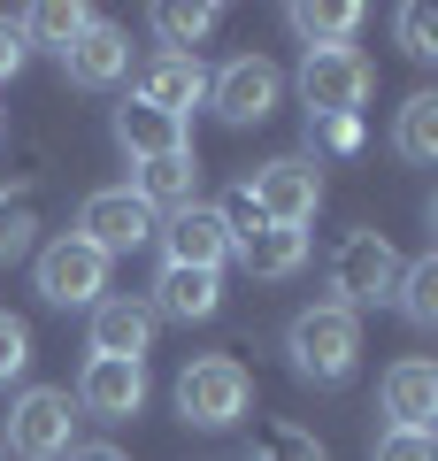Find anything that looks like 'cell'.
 <instances>
[{
    "mask_svg": "<svg viewBox=\"0 0 438 461\" xmlns=\"http://www.w3.org/2000/svg\"><path fill=\"white\" fill-rule=\"evenodd\" d=\"M285 354L308 384H346L354 377V354H361V315H346L339 300H315V308L292 315Z\"/></svg>",
    "mask_w": 438,
    "mask_h": 461,
    "instance_id": "obj_1",
    "label": "cell"
},
{
    "mask_svg": "<svg viewBox=\"0 0 438 461\" xmlns=\"http://www.w3.org/2000/svg\"><path fill=\"white\" fill-rule=\"evenodd\" d=\"M277 93H285V77H277L269 54H239V62H224L208 77V108L224 115V123H269Z\"/></svg>",
    "mask_w": 438,
    "mask_h": 461,
    "instance_id": "obj_9",
    "label": "cell"
},
{
    "mask_svg": "<svg viewBox=\"0 0 438 461\" xmlns=\"http://www.w3.org/2000/svg\"><path fill=\"white\" fill-rule=\"evenodd\" d=\"M146 346H154V308L131 293H108L93 300V354L100 362H146Z\"/></svg>",
    "mask_w": 438,
    "mask_h": 461,
    "instance_id": "obj_11",
    "label": "cell"
},
{
    "mask_svg": "<svg viewBox=\"0 0 438 461\" xmlns=\"http://www.w3.org/2000/svg\"><path fill=\"white\" fill-rule=\"evenodd\" d=\"M254 461H331V454H324V438L300 430V423H261L254 430Z\"/></svg>",
    "mask_w": 438,
    "mask_h": 461,
    "instance_id": "obj_26",
    "label": "cell"
},
{
    "mask_svg": "<svg viewBox=\"0 0 438 461\" xmlns=\"http://www.w3.org/2000/svg\"><path fill=\"white\" fill-rule=\"evenodd\" d=\"M231 254H239V269L246 277H300L308 269V230H285V223H261V230H246V239H231Z\"/></svg>",
    "mask_w": 438,
    "mask_h": 461,
    "instance_id": "obj_18",
    "label": "cell"
},
{
    "mask_svg": "<svg viewBox=\"0 0 438 461\" xmlns=\"http://www.w3.org/2000/svg\"><path fill=\"white\" fill-rule=\"evenodd\" d=\"M246 408H254V377H246L239 354H200V362H185V377H178V415H185L193 430H231Z\"/></svg>",
    "mask_w": 438,
    "mask_h": 461,
    "instance_id": "obj_2",
    "label": "cell"
},
{
    "mask_svg": "<svg viewBox=\"0 0 438 461\" xmlns=\"http://www.w3.org/2000/svg\"><path fill=\"white\" fill-rule=\"evenodd\" d=\"M392 285H400V254H392L385 230H354L339 254H331V293H339L346 315L377 308V300H392Z\"/></svg>",
    "mask_w": 438,
    "mask_h": 461,
    "instance_id": "obj_6",
    "label": "cell"
},
{
    "mask_svg": "<svg viewBox=\"0 0 438 461\" xmlns=\"http://www.w3.org/2000/svg\"><path fill=\"white\" fill-rule=\"evenodd\" d=\"M78 408L85 415H100V423H123V415H139L146 408V362H85V377H78Z\"/></svg>",
    "mask_w": 438,
    "mask_h": 461,
    "instance_id": "obj_12",
    "label": "cell"
},
{
    "mask_svg": "<svg viewBox=\"0 0 438 461\" xmlns=\"http://www.w3.org/2000/svg\"><path fill=\"white\" fill-rule=\"evenodd\" d=\"M131 193L154 208V223H162V215H178V208H200V162H193V147L162 154V162H139Z\"/></svg>",
    "mask_w": 438,
    "mask_h": 461,
    "instance_id": "obj_14",
    "label": "cell"
},
{
    "mask_svg": "<svg viewBox=\"0 0 438 461\" xmlns=\"http://www.w3.org/2000/svg\"><path fill=\"white\" fill-rule=\"evenodd\" d=\"M370 461H438V438H431V430H392L385 423V438H377Z\"/></svg>",
    "mask_w": 438,
    "mask_h": 461,
    "instance_id": "obj_28",
    "label": "cell"
},
{
    "mask_svg": "<svg viewBox=\"0 0 438 461\" xmlns=\"http://www.w3.org/2000/svg\"><path fill=\"white\" fill-rule=\"evenodd\" d=\"M139 100L185 123V108L208 100V69H200V54H154V62L139 69Z\"/></svg>",
    "mask_w": 438,
    "mask_h": 461,
    "instance_id": "obj_13",
    "label": "cell"
},
{
    "mask_svg": "<svg viewBox=\"0 0 438 461\" xmlns=\"http://www.w3.org/2000/svg\"><path fill=\"white\" fill-rule=\"evenodd\" d=\"M215 23H224V8H215V0H162V8H154V32L169 39L162 54H193Z\"/></svg>",
    "mask_w": 438,
    "mask_h": 461,
    "instance_id": "obj_23",
    "label": "cell"
},
{
    "mask_svg": "<svg viewBox=\"0 0 438 461\" xmlns=\"http://www.w3.org/2000/svg\"><path fill=\"white\" fill-rule=\"evenodd\" d=\"M162 254H169V269H215L224 277V262H231V230H224V215L215 208H178V215H162Z\"/></svg>",
    "mask_w": 438,
    "mask_h": 461,
    "instance_id": "obj_10",
    "label": "cell"
},
{
    "mask_svg": "<svg viewBox=\"0 0 438 461\" xmlns=\"http://www.w3.org/2000/svg\"><path fill=\"white\" fill-rule=\"evenodd\" d=\"M39 300L47 308H93V300H108V254H93L78 230L47 239L39 247Z\"/></svg>",
    "mask_w": 438,
    "mask_h": 461,
    "instance_id": "obj_7",
    "label": "cell"
},
{
    "mask_svg": "<svg viewBox=\"0 0 438 461\" xmlns=\"http://www.w3.org/2000/svg\"><path fill=\"white\" fill-rule=\"evenodd\" d=\"M154 315H169V323H208L215 308H224V277L215 269H169L154 277V300H146Z\"/></svg>",
    "mask_w": 438,
    "mask_h": 461,
    "instance_id": "obj_17",
    "label": "cell"
},
{
    "mask_svg": "<svg viewBox=\"0 0 438 461\" xmlns=\"http://www.w3.org/2000/svg\"><path fill=\"white\" fill-rule=\"evenodd\" d=\"M154 230H162V223H154V208H146L131 185H115V193H93V200L78 208V239H85L93 254H108V262H115V254H139Z\"/></svg>",
    "mask_w": 438,
    "mask_h": 461,
    "instance_id": "obj_8",
    "label": "cell"
},
{
    "mask_svg": "<svg viewBox=\"0 0 438 461\" xmlns=\"http://www.w3.org/2000/svg\"><path fill=\"white\" fill-rule=\"evenodd\" d=\"M400 47L415 54V62H431V54H438V23H431V8H400Z\"/></svg>",
    "mask_w": 438,
    "mask_h": 461,
    "instance_id": "obj_29",
    "label": "cell"
},
{
    "mask_svg": "<svg viewBox=\"0 0 438 461\" xmlns=\"http://www.w3.org/2000/svg\"><path fill=\"white\" fill-rule=\"evenodd\" d=\"M23 369H32V330H23L16 315L0 308V393H8V384H16Z\"/></svg>",
    "mask_w": 438,
    "mask_h": 461,
    "instance_id": "obj_27",
    "label": "cell"
},
{
    "mask_svg": "<svg viewBox=\"0 0 438 461\" xmlns=\"http://www.w3.org/2000/svg\"><path fill=\"white\" fill-rule=\"evenodd\" d=\"M0 461H8V454H0Z\"/></svg>",
    "mask_w": 438,
    "mask_h": 461,
    "instance_id": "obj_33",
    "label": "cell"
},
{
    "mask_svg": "<svg viewBox=\"0 0 438 461\" xmlns=\"http://www.w3.org/2000/svg\"><path fill=\"white\" fill-rule=\"evenodd\" d=\"M285 16H292V32L308 39V47H346V39L361 32V8H354V0H292Z\"/></svg>",
    "mask_w": 438,
    "mask_h": 461,
    "instance_id": "obj_21",
    "label": "cell"
},
{
    "mask_svg": "<svg viewBox=\"0 0 438 461\" xmlns=\"http://www.w3.org/2000/svg\"><path fill=\"white\" fill-rule=\"evenodd\" d=\"M62 69H69V85H85V93H108V85H123V69H131V39L93 16V32L62 54Z\"/></svg>",
    "mask_w": 438,
    "mask_h": 461,
    "instance_id": "obj_15",
    "label": "cell"
},
{
    "mask_svg": "<svg viewBox=\"0 0 438 461\" xmlns=\"http://www.w3.org/2000/svg\"><path fill=\"white\" fill-rule=\"evenodd\" d=\"M377 69L361 47H308L300 54V100H308V115L324 123V115H361V100H370Z\"/></svg>",
    "mask_w": 438,
    "mask_h": 461,
    "instance_id": "obj_3",
    "label": "cell"
},
{
    "mask_svg": "<svg viewBox=\"0 0 438 461\" xmlns=\"http://www.w3.org/2000/svg\"><path fill=\"white\" fill-rule=\"evenodd\" d=\"M392 308H400L415 330H431V323H438V254H415V262H400Z\"/></svg>",
    "mask_w": 438,
    "mask_h": 461,
    "instance_id": "obj_24",
    "label": "cell"
},
{
    "mask_svg": "<svg viewBox=\"0 0 438 461\" xmlns=\"http://www.w3.org/2000/svg\"><path fill=\"white\" fill-rule=\"evenodd\" d=\"M23 54H32V47H23L16 16H0V85H8V77H16V69H23Z\"/></svg>",
    "mask_w": 438,
    "mask_h": 461,
    "instance_id": "obj_30",
    "label": "cell"
},
{
    "mask_svg": "<svg viewBox=\"0 0 438 461\" xmlns=\"http://www.w3.org/2000/svg\"><path fill=\"white\" fill-rule=\"evenodd\" d=\"M16 32H23V47L69 54L85 32H93V8H78V0H39V8H23V16H16Z\"/></svg>",
    "mask_w": 438,
    "mask_h": 461,
    "instance_id": "obj_20",
    "label": "cell"
},
{
    "mask_svg": "<svg viewBox=\"0 0 438 461\" xmlns=\"http://www.w3.org/2000/svg\"><path fill=\"white\" fill-rule=\"evenodd\" d=\"M62 461H123V454H115V446H69Z\"/></svg>",
    "mask_w": 438,
    "mask_h": 461,
    "instance_id": "obj_32",
    "label": "cell"
},
{
    "mask_svg": "<svg viewBox=\"0 0 438 461\" xmlns=\"http://www.w3.org/2000/svg\"><path fill=\"white\" fill-rule=\"evenodd\" d=\"M115 147L131 154V169H139V162H162V154L185 147V123H178V115H162V108H146V100L131 93L123 108H115Z\"/></svg>",
    "mask_w": 438,
    "mask_h": 461,
    "instance_id": "obj_19",
    "label": "cell"
},
{
    "mask_svg": "<svg viewBox=\"0 0 438 461\" xmlns=\"http://www.w3.org/2000/svg\"><path fill=\"white\" fill-rule=\"evenodd\" d=\"M246 200L261 208V223H315V208H324V169L308 162V154H277V162H261L254 177H246Z\"/></svg>",
    "mask_w": 438,
    "mask_h": 461,
    "instance_id": "obj_5",
    "label": "cell"
},
{
    "mask_svg": "<svg viewBox=\"0 0 438 461\" xmlns=\"http://www.w3.org/2000/svg\"><path fill=\"white\" fill-rule=\"evenodd\" d=\"M69 430H78V400L62 393V384H32V393H16V408H8V454L23 461H62Z\"/></svg>",
    "mask_w": 438,
    "mask_h": 461,
    "instance_id": "obj_4",
    "label": "cell"
},
{
    "mask_svg": "<svg viewBox=\"0 0 438 461\" xmlns=\"http://www.w3.org/2000/svg\"><path fill=\"white\" fill-rule=\"evenodd\" d=\"M315 131H324V147H331V154H346V147H361V115H324Z\"/></svg>",
    "mask_w": 438,
    "mask_h": 461,
    "instance_id": "obj_31",
    "label": "cell"
},
{
    "mask_svg": "<svg viewBox=\"0 0 438 461\" xmlns=\"http://www.w3.org/2000/svg\"><path fill=\"white\" fill-rule=\"evenodd\" d=\"M392 147H400V162H415V169L438 162V93H407L400 123H392Z\"/></svg>",
    "mask_w": 438,
    "mask_h": 461,
    "instance_id": "obj_22",
    "label": "cell"
},
{
    "mask_svg": "<svg viewBox=\"0 0 438 461\" xmlns=\"http://www.w3.org/2000/svg\"><path fill=\"white\" fill-rule=\"evenodd\" d=\"M385 415H392V430H431V415H438V369L423 362V354H407V362L385 369Z\"/></svg>",
    "mask_w": 438,
    "mask_h": 461,
    "instance_id": "obj_16",
    "label": "cell"
},
{
    "mask_svg": "<svg viewBox=\"0 0 438 461\" xmlns=\"http://www.w3.org/2000/svg\"><path fill=\"white\" fill-rule=\"evenodd\" d=\"M32 247H39V208H32V193H0V269L23 262Z\"/></svg>",
    "mask_w": 438,
    "mask_h": 461,
    "instance_id": "obj_25",
    "label": "cell"
}]
</instances>
